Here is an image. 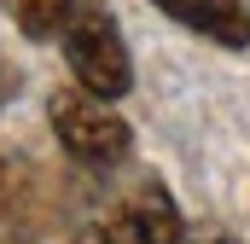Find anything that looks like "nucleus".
Listing matches in <instances>:
<instances>
[{
    "label": "nucleus",
    "instance_id": "4",
    "mask_svg": "<svg viewBox=\"0 0 250 244\" xmlns=\"http://www.w3.org/2000/svg\"><path fill=\"white\" fill-rule=\"evenodd\" d=\"M151 6L169 12L175 23L198 29V35L215 41V47H245L250 41V12L239 0H151Z\"/></svg>",
    "mask_w": 250,
    "mask_h": 244
},
{
    "label": "nucleus",
    "instance_id": "6",
    "mask_svg": "<svg viewBox=\"0 0 250 244\" xmlns=\"http://www.w3.org/2000/svg\"><path fill=\"white\" fill-rule=\"evenodd\" d=\"M6 12H12V23H18L29 41H53V35H64L76 0H6Z\"/></svg>",
    "mask_w": 250,
    "mask_h": 244
},
{
    "label": "nucleus",
    "instance_id": "7",
    "mask_svg": "<svg viewBox=\"0 0 250 244\" xmlns=\"http://www.w3.org/2000/svg\"><path fill=\"white\" fill-rule=\"evenodd\" d=\"M181 244H239V239H227V233H181Z\"/></svg>",
    "mask_w": 250,
    "mask_h": 244
},
{
    "label": "nucleus",
    "instance_id": "8",
    "mask_svg": "<svg viewBox=\"0 0 250 244\" xmlns=\"http://www.w3.org/2000/svg\"><path fill=\"white\" fill-rule=\"evenodd\" d=\"M76 244H105V239H76Z\"/></svg>",
    "mask_w": 250,
    "mask_h": 244
},
{
    "label": "nucleus",
    "instance_id": "3",
    "mask_svg": "<svg viewBox=\"0 0 250 244\" xmlns=\"http://www.w3.org/2000/svg\"><path fill=\"white\" fill-rule=\"evenodd\" d=\"M181 209L163 181H134L111 209V244H181Z\"/></svg>",
    "mask_w": 250,
    "mask_h": 244
},
{
    "label": "nucleus",
    "instance_id": "5",
    "mask_svg": "<svg viewBox=\"0 0 250 244\" xmlns=\"http://www.w3.org/2000/svg\"><path fill=\"white\" fill-rule=\"evenodd\" d=\"M0 233H35V175L18 157H0Z\"/></svg>",
    "mask_w": 250,
    "mask_h": 244
},
{
    "label": "nucleus",
    "instance_id": "2",
    "mask_svg": "<svg viewBox=\"0 0 250 244\" xmlns=\"http://www.w3.org/2000/svg\"><path fill=\"white\" fill-rule=\"evenodd\" d=\"M47 117H53L59 145L82 163V169L105 175V169H123L128 163V145H134V140H128V122L111 111V99H99V93H87V87H64V93H53Z\"/></svg>",
    "mask_w": 250,
    "mask_h": 244
},
{
    "label": "nucleus",
    "instance_id": "1",
    "mask_svg": "<svg viewBox=\"0 0 250 244\" xmlns=\"http://www.w3.org/2000/svg\"><path fill=\"white\" fill-rule=\"evenodd\" d=\"M64 59H70L76 87H87L99 99H123L134 87V64H128L123 29H117V18L99 0H76V12L64 23Z\"/></svg>",
    "mask_w": 250,
    "mask_h": 244
}]
</instances>
